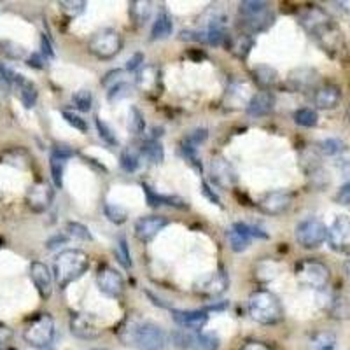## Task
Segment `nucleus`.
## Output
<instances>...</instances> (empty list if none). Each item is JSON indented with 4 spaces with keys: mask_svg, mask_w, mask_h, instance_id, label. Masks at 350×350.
I'll list each match as a JSON object with an SVG mask.
<instances>
[{
    "mask_svg": "<svg viewBox=\"0 0 350 350\" xmlns=\"http://www.w3.org/2000/svg\"><path fill=\"white\" fill-rule=\"evenodd\" d=\"M301 25L306 32L310 33L315 39V42L324 49L329 56L333 58H338L345 53L347 44L343 32L340 30V27L334 23L329 18L324 9L317 8V5H312V8L306 9L301 14Z\"/></svg>",
    "mask_w": 350,
    "mask_h": 350,
    "instance_id": "f257e3e1",
    "label": "nucleus"
},
{
    "mask_svg": "<svg viewBox=\"0 0 350 350\" xmlns=\"http://www.w3.org/2000/svg\"><path fill=\"white\" fill-rule=\"evenodd\" d=\"M88 268H90V258L84 251H79V249L62 251L55 258V265H53L56 284L60 289H65L68 284L81 279L88 271Z\"/></svg>",
    "mask_w": 350,
    "mask_h": 350,
    "instance_id": "f03ea898",
    "label": "nucleus"
},
{
    "mask_svg": "<svg viewBox=\"0 0 350 350\" xmlns=\"http://www.w3.org/2000/svg\"><path fill=\"white\" fill-rule=\"evenodd\" d=\"M249 314L256 323L271 326L284 319L282 303L270 291H256L249 298Z\"/></svg>",
    "mask_w": 350,
    "mask_h": 350,
    "instance_id": "7ed1b4c3",
    "label": "nucleus"
},
{
    "mask_svg": "<svg viewBox=\"0 0 350 350\" xmlns=\"http://www.w3.org/2000/svg\"><path fill=\"white\" fill-rule=\"evenodd\" d=\"M23 338L28 345L44 349L55 338V321L49 314H39L25 326Z\"/></svg>",
    "mask_w": 350,
    "mask_h": 350,
    "instance_id": "20e7f679",
    "label": "nucleus"
},
{
    "mask_svg": "<svg viewBox=\"0 0 350 350\" xmlns=\"http://www.w3.org/2000/svg\"><path fill=\"white\" fill-rule=\"evenodd\" d=\"M88 49L100 60H112L123 49V39H121L120 32H116L112 28H102L93 33L90 44H88Z\"/></svg>",
    "mask_w": 350,
    "mask_h": 350,
    "instance_id": "39448f33",
    "label": "nucleus"
},
{
    "mask_svg": "<svg viewBox=\"0 0 350 350\" xmlns=\"http://www.w3.org/2000/svg\"><path fill=\"white\" fill-rule=\"evenodd\" d=\"M329 268L315 259H305L296 267V279L301 286L310 289H323L329 282Z\"/></svg>",
    "mask_w": 350,
    "mask_h": 350,
    "instance_id": "423d86ee",
    "label": "nucleus"
},
{
    "mask_svg": "<svg viewBox=\"0 0 350 350\" xmlns=\"http://www.w3.org/2000/svg\"><path fill=\"white\" fill-rule=\"evenodd\" d=\"M130 345L139 350H165L167 347V334L159 326L152 323H142L137 326L135 333L131 336Z\"/></svg>",
    "mask_w": 350,
    "mask_h": 350,
    "instance_id": "0eeeda50",
    "label": "nucleus"
},
{
    "mask_svg": "<svg viewBox=\"0 0 350 350\" xmlns=\"http://www.w3.org/2000/svg\"><path fill=\"white\" fill-rule=\"evenodd\" d=\"M296 240L305 249H317L327 239V228L323 221L315 217H308L296 226Z\"/></svg>",
    "mask_w": 350,
    "mask_h": 350,
    "instance_id": "6e6552de",
    "label": "nucleus"
},
{
    "mask_svg": "<svg viewBox=\"0 0 350 350\" xmlns=\"http://www.w3.org/2000/svg\"><path fill=\"white\" fill-rule=\"evenodd\" d=\"M327 243L334 252L347 254L350 252V217L338 215L327 228Z\"/></svg>",
    "mask_w": 350,
    "mask_h": 350,
    "instance_id": "1a4fd4ad",
    "label": "nucleus"
},
{
    "mask_svg": "<svg viewBox=\"0 0 350 350\" xmlns=\"http://www.w3.org/2000/svg\"><path fill=\"white\" fill-rule=\"evenodd\" d=\"M53 198H55V189L51 187V184L46 183V180H37L28 189L27 205L36 214H42V212H46L51 207Z\"/></svg>",
    "mask_w": 350,
    "mask_h": 350,
    "instance_id": "9d476101",
    "label": "nucleus"
},
{
    "mask_svg": "<svg viewBox=\"0 0 350 350\" xmlns=\"http://www.w3.org/2000/svg\"><path fill=\"white\" fill-rule=\"evenodd\" d=\"M228 286H230L228 275L223 270H217L202 277L195 284V291L198 295L207 296V298H217V296H221L228 289Z\"/></svg>",
    "mask_w": 350,
    "mask_h": 350,
    "instance_id": "9b49d317",
    "label": "nucleus"
},
{
    "mask_svg": "<svg viewBox=\"0 0 350 350\" xmlns=\"http://www.w3.org/2000/svg\"><path fill=\"white\" fill-rule=\"evenodd\" d=\"M96 284H98L102 293L112 296V298L121 296L124 291V280L121 273L112 267H109V265L98 268V271H96Z\"/></svg>",
    "mask_w": 350,
    "mask_h": 350,
    "instance_id": "f8f14e48",
    "label": "nucleus"
},
{
    "mask_svg": "<svg viewBox=\"0 0 350 350\" xmlns=\"http://www.w3.org/2000/svg\"><path fill=\"white\" fill-rule=\"evenodd\" d=\"M30 277L36 286L37 293L42 299H49L53 295V275L49 268L40 261H33L30 265Z\"/></svg>",
    "mask_w": 350,
    "mask_h": 350,
    "instance_id": "ddd939ff",
    "label": "nucleus"
},
{
    "mask_svg": "<svg viewBox=\"0 0 350 350\" xmlns=\"http://www.w3.org/2000/svg\"><path fill=\"white\" fill-rule=\"evenodd\" d=\"M70 331L72 334H76L77 338L83 340H93L96 336H100L102 329L98 327V324L95 323V319L88 314H72L70 317Z\"/></svg>",
    "mask_w": 350,
    "mask_h": 350,
    "instance_id": "4468645a",
    "label": "nucleus"
},
{
    "mask_svg": "<svg viewBox=\"0 0 350 350\" xmlns=\"http://www.w3.org/2000/svg\"><path fill=\"white\" fill-rule=\"evenodd\" d=\"M168 224L163 215H146L135 223V237L140 242H151L159 231Z\"/></svg>",
    "mask_w": 350,
    "mask_h": 350,
    "instance_id": "2eb2a0df",
    "label": "nucleus"
},
{
    "mask_svg": "<svg viewBox=\"0 0 350 350\" xmlns=\"http://www.w3.org/2000/svg\"><path fill=\"white\" fill-rule=\"evenodd\" d=\"M291 202H293V198L287 191H273L262 196L259 200L258 207L262 214L279 215L291 207Z\"/></svg>",
    "mask_w": 350,
    "mask_h": 350,
    "instance_id": "dca6fc26",
    "label": "nucleus"
},
{
    "mask_svg": "<svg viewBox=\"0 0 350 350\" xmlns=\"http://www.w3.org/2000/svg\"><path fill=\"white\" fill-rule=\"evenodd\" d=\"M319 83V74L317 70L310 67H299L289 74V84L295 92L306 93L312 92V90H317Z\"/></svg>",
    "mask_w": 350,
    "mask_h": 350,
    "instance_id": "f3484780",
    "label": "nucleus"
},
{
    "mask_svg": "<svg viewBox=\"0 0 350 350\" xmlns=\"http://www.w3.org/2000/svg\"><path fill=\"white\" fill-rule=\"evenodd\" d=\"M137 86L142 93L146 95L156 96L161 93V72H159L158 67H152V65H148L140 70L139 77H137Z\"/></svg>",
    "mask_w": 350,
    "mask_h": 350,
    "instance_id": "a211bd4d",
    "label": "nucleus"
},
{
    "mask_svg": "<svg viewBox=\"0 0 350 350\" xmlns=\"http://www.w3.org/2000/svg\"><path fill=\"white\" fill-rule=\"evenodd\" d=\"M254 237V228L245 223H235L228 231V242H230L231 251L243 252L251 245V240Z\"/></svg>",
    "mask_w": 350,
    "mask_h": 350,
    "instance_id": "6ab92c4d",
    "label": "nucleus"
},
{
    "mask_svg": "<svg viewBox=\"0 0 350 350\" xmlns=\"http://www.w3.org/2000/svg\"><path fill=\"white\" fill-rule=\"evenodd\" d=\"M11 86L16 90V95L20 96L21 104H23L25 107L32 109L33 105L37 104L39 92H37V86L32 83V81L27 79V77L21 76V74H18V72H14Z\"/></svg>",
    "mask_w": 350,
    "mask_h": 350,
    "instance_id": "aec40b11",
    "label": "nucleus"
},
{
    "mask_svg": "<svg viewBox=\"0 0 350 350\" xmlns=\"http://www.w3.org/2000/svg\"><path fill=\"white\" fill-rule=\"evenodd\" d=\"M275 107V96L270 90H261V92L254 93L251 100L247 102V112L252 118H261L273 111Z\"/></svg>",
    "mask_w": 350,
    "mask_h": 350,
    "instance_id": "412c9836",
    "label": "nucleus"
},
{
    "mask_svg": "<svg viewBox=\"0 0 350 350\" xmlns=\"http://www.w3.org/2000/svg\"><path fill=\"white\" fill-rule=\"evenodd\" d=\"M172 315L175 323L187 331H200L208 321L207 312L203 310H172Z\"/></svg>",
    "mask_w": 350,
    "mask_h": 350,
    "instance_id": "4be33fe9",
    "label": "nucleus"
},
{
    "mask_svg": "<svg viewBox=\"0 0 350 350\" xmlns=\"http://www.w3.org/2000/svg\"><path fill=\"white\" fill-rule=\"evenodd\" d=\"M342 100V92L336 84H323L314 92V104L317 109H334Z\"/></svg>",
    "mask_w": 350,
    "mask_h": 350,
    "instance_id": "5701e85b",
    "label": "nucleus"
},
{
    "mask_svg": "<svg viewBox=\"0 0 350 350\" xmlns=\"http://www.w3.org/2000/svg\"><path fill=\"white\" fill-rule=\"evenodd\" d=\"M211 175H212V180H214V184H217L219 187H231L237 180L235 170H233V168H231V165L223 158L212 159Z\"/></svg>",
    "mask_w": 350,
    "mask_h": 350,
    "instance_id": "b1692460",
    "label": "nucleus"
},
{
    "mask_svg": "<svg viewBox=\"0 0 350 350\" xmlns=\"http://www.w3.org/2000/svg\"><path fill=\"white\" fill-rule=\"evenodd\" d=\"M172 30H174V21H172V16L167 11H161L156 18L154 25H152L151 30V39L159 40V39H167V37L172 36Z\"/></svg>",
    "mask_w": 350,
    "mask_h": 350,
    "instance_id": "393cba45",
    "label": "nucleus"
},
{
    "mask_svg": "<svg viewBox=\"0 0 350 350\" xmlns=\"http://www.w3.org/2000/svg\"><path fill=\"white\" fill-rule=\"evenodd\" d=\"M270 11L267 2H259V0H245V2H240L239 5V12L242 20H247V18H256L261 16L265 12Z\"/></svg>",
    "mask_w": 350,
    "mask_h": 350,
    "instance_id": "a878e982",
    "label": "nucleus"
},
{
    "mask_svg": "<svg viewBox=\"0 0 350 350\" xmlns=\"http://www.w3.org/2000/svg\"><path fill=\"white\" fill-rule=\"evenodd\" d=\"M152 11V4L148 0H135L130 4V16L137 25H144L149 20Z\"/></svg>",
    "mask_w": 350,
    "mask_h": 350,
    "instance_id": "bb28decb",
    "label": "nucleus"
},
{
    "mask_svg": "<svg viewBox=\"0 0 350 350\" xmlns=\"http://www.w3.org/2000/svg\"><path fill=\"white\" fill-rule=\"evenodd\" d=\"M142 187H144V191H146V195H148V202L151 203V205H154V207H156V205H172V207H177V208L187 207L186 203H184L180 198H177V196L156 195L151 187L146 186V184H144Z\"/></svg>",
    "mask_w": 350,
    "mask_h": 350,
    "instance_id": "cd10ccee",
    "label": "nucleus"
},
{
    "mask_svg": "<svg viewBox=\"0 0 350 350\" xmlns=\"http://www.w3.org/2000/svg\"><path fill=\"white\" fill-rule=\"evenodd\" d=\"M273 14H271L270 11L265 12V14H261V16H256V18H247V20H242L243 28H247L251 33H258V32H262V30H267L268 27H271V23H273Z\"/></svg>",
    "mask_w": 350,
    "mask_h": 350,
    "instance_id": "c85d7f7f",
    "label": "nucleus"
},
{
    "mask_svg": "<svg viewBox=\"0 0 350 350\" xmlns=\"http://www.w3.org/2000/svg\"><path fill=\"white\" fill-rule=\"evenodd\" d=\"M277 77H279V74L270 65H259L254 68V81L261 88H271L277 83Z\"/></svg>",
    "mask_w": 350,
    "mask_h": 350,
    "instance_id": "c756f323",
    "label": "nucleus"
},
{
    "mask_svg": "<svg viewBox=\"0 0 350 350\" xmlns=\"http://www.w3.org/2000/svg\"><path fill=\"white\" fill-rule=\"evenodd\" d=\"M140 152H142L144 158H148L151 163H161L165 159L163 146H161L158 140H148V142H144Z\"/></svg>",
    "mask_w": 350,
    "mask_h": 350,
    "instance_id": "7c9ffc66",
    "label": "nucleus"
},
{
    "mask_svg": "<svg viewBox=\"0 0 350 350\" xmlns=\"http://www.w3.org/2000/svg\"><path fill=\"white\" fill-rule=\"evenodd\" d=\"M293 118H295L296 124H299V126H305V128H314L315 124L319 123L317 111H314V109H310V107L298 109V111H295Z\"/></svg>",
    "mask_w": 350,
    "mask_h": 350,
    "instance_id": "2f4dec72",
    "label": "nucleus"
},
{
    "mask_svg": "<svg viewBox=\"0 0 350 350\" xmlns=\"http://www.w3.org/2000/svg\"><path fill=\"white\" fill-rule=\"evenodd\" d=\"M252 48V39L249 36H239L230 39V51L235 53L239 58H245Z\"/></svg>",
    "mask_w": 350,
    "mask_h": 350,
    "instance_id": "473e14b6",
    "label": "nucleus"
},
{
    "mask_svg": "<svg viewBox=\"0 0 350 350\" xmlns=\"http://www.w3.org/2000/svg\"><path fill=\"white\" fill-rule=\"evenodd\" d=\"M72 102H74V107L81 112H90L93 107V95L90 90H79V92L74 93L72 96Z\"/></svg>",
    "mask_w": 350,
    "mask_h": 350,
    "instance_id": "72a5a7b5",
    "label": "nucleus"
},
{
    "mask_svg": "<svg viewBox=\"0 0 350 350\" xmlns=\"http://www.w3.org/2000/svg\"><path fill=\"white\" fill-rule=\"evenodd\" d=\"M104 212H105V217L114 224H123L128 217L126 208L121 207V205H116V203H105Z\"/></svg>",
    "mask_w": 350,
    "mask_h": 350,
    "instance_id": "f704fd0d",
    "label": "nucleus"
},
{
    "mask_svg": "<svg viewBox=\"0 0 350 350\" xmlns=\"http://www.w3.org/2000/svg\"><path fill=\"white\" fill-rule=\"evenodd\" d=\"M219 338L214 333H200L195 336V350H217Z\"/></svg>",
    "mask_w": 350,
    "mask_h": 350,
    "instance_id": "c9c22d12",
    "label": "nucleus"
},
{
    "mask_svg": "<svg viewBox=\"0 0 350 350\" xmlns=\"http://www.w3.org/2000/svg\"><path fill=\"white\" fill-rule=\"evenodd\" d=\"M345 142L340 139H326L323 142H319V151L326 156H336L340 152L345 151Z\"/></svg>",
    "mask_w": 350,
    "mask_h": 350,
    "instance_id": "e433bc0d",
    "label": "nucleus"
},
{
    "mask_svg": "<svg viewBox=\"0 0 350 350\" xmlns=\"http://www.w3.org/2000/svg\"><path fill=\"white\" fill-rule=\"evenodd\" d=\"M128 128H130L135 135H140L146 128V120H144V114L137 107H130L128 112Z\"/></svg>",
    "mask_w": 350,
    "mask_h": 350,
    "instance_id": "4c0bfd02",
    "label": "nucleus"
},
{
    "mask_svg": "<svg viewBox=\"0 0 350 350\" xmlns=\"http://www.w3.org/2000/svg\"><path fill=\"white\" fill-rule=\"evenodd\" d=\"M334 343H336V338H334L333 333H317L314 334V338H312L310 347L312 350H324V349H333Z\"/></svg>",
    "mask_w": 350,
    "mask_h": 350,
    "instance_id": "58836bf2",
    "label": "nucleus"
},
{
    "mask_svg": "<svg viewBox=\"0 0 350 350\" xmlns=\"http://www.w3.org/2000/svg\"><path fill=\"white\" fill-rule=\"evenodd\" d=\"M172 340H174V345L179 347L183 350H189V349H195V336L187 329H180V331H175L172 334Z\"/></svg>",
    "mask_w": 350,
    "mask_h": 350,
    "instance_id": "ea45409f",
    "label": "nucleus"
},
{
    "mask_svg": "<svg viewBox=\"0 0 350 350\" xmlns=\"http://www.w3.org/2000/svg\"><path fill=\"white\" fill-rule=\"evenodd\" d=\"M120 163L123 167V170L126 172H135L139 168V152L135 149H124L121 152V158H120Z\"/></svg>",
    "mask_w": 350,
    "mask_h": 350,
    "instance_id": "a19ab883",
    "label": "nucleus"
},
{
    "mask_svg": "<svg viewBox=\"0 0 350 350\" xmlns=\"http://www.w3.org/2000/svg\"><path fill=\"white\" fill-rule=\"evenodd\" d=\"M95 123H96V130H98V135L102 137V140H105L109 146H118V137H116V133L112 131V128L109 126L102 118H96Z\"/></svg>",
    "mask_w": 350,
    "mask_h": 350,
    "instance_id": "79ce46f5",
    "label": "nucleus"
},
{
    "mask_svg": "<svg viewBox=\"0 0 350 350\" xmlns=\"http://www.w3.org/2000/svg\"><path fill=\"white\" fill-rule=\"evenodd\" d=\"M64 167H65V159L58 158V156H51V175L53 180H55L56 187L64 186Z\"/></svg>",
    "mask_w": 350,
    "mask_h": 350,
    "instance_id": "37998d69",
    "label": "nucleus"
},
{
    "mask_svg": "<svg viewBox=\"0 0 350 350\" xmlns=\"http://www.w3.org/2000/svg\"><path fill=\"white\" fill-rule=\"evenodd\" d=\"M58 5L62 8V11H65L70 16H77L84 11L86 2H83V0H62V2H58Z\"/></svg>",
    "mask_w": 350,
    "mask_h": 350,
    "instance_id": "c03bdc74",
    "label": "nucleus"
},
{
    "mask_svg": "<svg viewBox=\"0 0 350 350\" xmlns=\"http://www.w3.org/2000/svg\"><path fill=\"white\" fill-rule=\"evenodd\" d=\"M116 256L120 258L121 265H123L124 268H130L131 267V258H130V251H128V245H126V240L121 237L120 240H118V245H116Z\"/></svg>",
    "mask_w": 350,
    "mask_h": 350,
    "instance_id": "a18cd8bd",
    "label": "nucleus"
},
{
    "mask_svg": "<svg viewBox=\"0 0 350 350\" xmlns=\"http://www.w3.org/2000/svg\"><path fill=\"white\" fill-rule=\"evenodd\" d=\"M205 140H207V130H205V128H202V130H195L186 137V140H184V148L195 149L198 144L205 142Z\"/></svg>",
    "mask_w": 350,
    "mask_h": 350,
    "instance_id": "49530a36",
    "label": "nucleus"
},
{
    "mask_svg": "<svg viewBox=\"0 0 350 350\" xmlns=\"http://www.w3.org/2000/svg\"><path fill=\"white\" fill-rule=\"evenodd\" d=\"M62 114H64L65 121H67L70 126L76 128V130H79V131H86L88 130L86 121H84L79 114H76V112H72V111H64Z\"/></svg>",
    "mask_w": 350,
    "mask_h": 350,
    "instance_id": "de8ad7c7",
    "label": "nucleus"
},
{
    "mask_svg": "<svg viewBox=\"0 0 350 350\" xmlns=\"http://www.w3.org/2000/svg\"><path fill=\"white\" fill-rule=\"evenodd\" d=\"M331 314H333V317H349L350 314V306L349 303H347V299H340L336 298L333 301V306H331Z\"/></svg>",
    "mask_w": 350,
    "mask_h": 350,
    "instance_id": "09e8293b",
    "label": "nucleus"
},
{
    "mask_svg": "<svg viewBox=\"0 0 350 350\" xmlns=\"http://www.w3.org/2000/svg\"><path fill=\"white\" fill-rule=\"evenodd\" d=\"M67 230L72 237H77V239L81 240H92V233H90V230H88L86 226H83V224L68 223Z\"/></svg>",
    "mask_w": 350,
    "mask_h": 350,
    "instance_id": "8fccbe9b",
    "label": "nucleus"
},
{
    "mask_svg": "<svg viewBox=\"0 0 350 350\" xmlns=\"http://www.w3.org/2000/svg\"><path fill=\"white\" fill-rule=\"evenodd\" d=\"M128 92H130V88H128V84L116 83L114 86L111 88V92H109V100L123 98V96L128 95Z\"/></svg>",
    "mask_w": 350,
    "mask_h": 350,
    "instance_id": "3c124183",
    "label": "nucleus"
},
{
    "mask_svg": "<svg viewBox=\"0 0 350 350\" xmlns=\"http://www.w3.org/2000/svg\"><path fill=\"white\" fill-rule=\"evenodd\" d=\"M334 200H336L340 205H350V180L340 187L336 196H334Z\"/></svg>",
    "mask_w": 350,
    "mask_h": 350,
    "instance_id": "603ef678",
    "label": "nucleus"
},
{
    "mask_svg": "<svg viewBox=\"0 0 350 350\" xmlns=\"http://www.w3.org/2000/svg\"><path fill=\"white\" fill-rule=\"evenodd\" d=\"M240 350H271L267 343L262 342H247Z\"/></svg>",
    "mask_w": 350,
    "mask_h": 350,
    "instance_id": "864d4df0",
    "label": "nucleus"
},
{
    "mask_svg": "<svg viewBox=\"0 0 350 350\" xmlns=\"http://www.w3.org/2000/svg\"><path fill=\"white\" fill-rule=\"evenodd\" d=\"M140 64H144V55L137 53V55L133 56V58H130V60H128L126 68H128V70H135V68L139 67Z\"/></svg>",
    "mask_w": 350,
    "mask_h": 350,
    "instance_id": "5fc2aeb1",
    "label": "nucleus"
},
{
    "mask_svg": "<svg viewBox=\"0 0 350 350\" xmlns=\"http://www.w3.org/2000/svg\"><path fill=\"white\" fill-rule=\"evenodd\" d=\"M40 46H42L44 55H48L49 58H53V56H55V51H53L51 44H49L48 37H46V36H42V39H40Z\"/></svg>",
    "mask_w": 350,
    "mask_h": 350,
    "instance_id": "6e6d98bb",
    "label": "nucleus"
},
{
    "mask_svg": "<svg viewBox=\"0 0 350 350\" xmlns=\"http://www.w3.org/2000/svg\"><path fill=\"white\" fill-rule=\"evenodd\" d=\"M28 65H30V67H36V68H42L44 67V64H42V60H40L39 55L30 56V58H28Z\"/></svg>",
    "mask_w": 350,
    "mask_h": 350,
    "instance_id": "4d7b16f0",
    "label": "nucleus"
},
{
    "mask_svg": "<svg viewBox=\"0 0 350 350\" xmlns=\"http://www.w3.org/2000/svg\"><path fill=\"white\" fill-rule=\"evenodd\" d=\"M345 271H347V277H349V279H350V259L345 262Z\"/></svg>",
    "mask_w": 350,
    "mask_h": 350,
    "instance_id": "13d9d810",
    "label": "nucleus"
},
{
    "mask_svg": "<svg viewBox=\"0 0 350 350\" xmlns=\"http://www.w3.org/2000/svg\"><path fill=\"white\" fill-rule=\"evenodd\" d=\"M324 350H336V349H334V347H333V349H324Z\"/></svg>",
    "mask_w": 350,
    "mask_h": 350,
    "instance_id": "bf43d9fd",
    "label": "nucleus"
},
{
    "mask_svg": "<svg viewBox=\"0 0 350 350\" xmlns=\"http://www.w3.org/2000/svg\"><path fill=\"white\" fill-rule=\"evenodd\" d=\"M349 120H350V107H349Z\"/></svg>",
    "mask_w": 350,
    "mask_h": 350,
    "instance_id": "052dcab7",
    "label": "nucleus"
}]
</instances>
